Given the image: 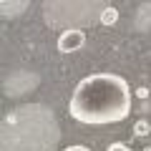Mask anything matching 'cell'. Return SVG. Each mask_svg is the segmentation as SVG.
<instances>
[{
    "label": "cell",
    "mask_w": 151,
    "mask_h": 151,
    "mask_svg": "<svg viewBox=\"0 0 151 151\" xmlns=\"http://www.w3.org/2000/svg\"><path fill=\"white\" fill-rule=\"evenodd\" d=\"M68 111L81 124H119L131 113L129 83L116 73H91L76 86Z\"/></svg>",
    "instance_id": "cell-1"
},
{
    "label": "cell",
    "mask_w": 151,
    "mask_h": 151,
    "mask_svg": "<svg viewBox=\"0 0 151 151\" xmlns=\"http://www.w3.org/2000/svg\"><path fill=\"white\" fill-rule=\"evenodd\" d=\"M116 20H119V10H116V8H106V10H101V23H103V25H113Z\"/></svg>",
    "instance_id": "cell-3"
},
{
    "label": "cell",
    "mask_w": 151,
    "mask_h": 151,
    "mask_svg": "<svg viewBox=\"0 0 151 151\" xmlns=\"http://www.w3.org/2000/svg\"><path fill=\"white\" fill-rule=\"evenodd\" d=\"M83 45H86V33L76 30V28L65 30L63 35L58 38V50L60 53H76V50H81Z\"/></svg>",
    "instance_id": "cell-2"
},
{
    "label": "cell",
    "mask_w": 151,
    "mask_h": 151,
    "mask_svg": "<svg viewBox=\"0 0 151 151\" xmlns=\"http://www.w3.org/2000/svg\"><path fill=\"white\" fill-rule=\"evenodd\" d=\"M63 151H91V149H86V146H68V149H63Z\"/></svg>",
    "instance_id": "cell-6"
},
{
    "label": "cell",
    "mask_w": 151,
    "mask_h": 151,
    "mask_svg": "<svg viewBox=\"0 0 151 151\" xmlns=\"http://www.w3.org/2000/svg\"><path fill=\"white\" fill-rule=\"evenodd\" d=\"M134 131H136V136H146L149 134V124H146V121H139V124L134 126Z\"/></svg>",
    "instance_id": "cell-4"
},
{
    "label": "cell",
    "mask_w": 151,
    "mask_h": 151,
    "mask_svg": "<svg viewBox=\"0 0 151 151\" xmlns=\"http://www.w3.org/2000/svg\"><path fill=\"white\" fill-rule=\"evenodd\" d=\"M108 151H131V149L124 144H113V146H108Z\"/></svg>",
    "instance_id": "cell-5"
}]
</instances>
